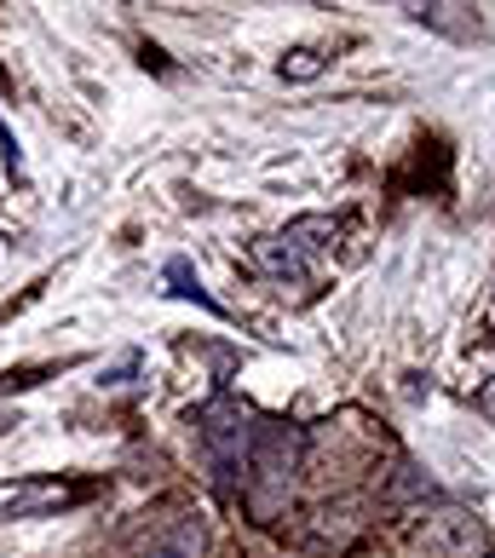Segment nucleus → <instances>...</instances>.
<instances>
[{"label":"nucleus","mask_w":495,"mask_h":558,"mask_svg":"<svg viewBox=\"0 0 495 558\" xmlns=\"http://www.w3.org/2000/svg\"><path fill=\"white\" fill-rule=\"evenodd\" d=\"M254 415L237 398H219L214 409H202V454L219 472L225 484H237L247 472V454H254Z\"/></svg>","instance_id":"nucleus-1"},{"label":"nucleus","mask_w":495,"mask_h":558,"mask_svg":"<svg viewBox=\"0 0 495 558\" xmlns=\"http://www.w3.org/2000/svg\"><path fill=\"white\" fill-rule=\"evenodd\" d=\"M294 472H300V426H265V432H254V454H247L242 478L254 484V501L265 512L288 495Z\"/></svg>","instance_id":"nucleus-2"},{"label":"nucleus","mask_w":495,"mask_h":558,"mask_svg":"<svg viewBox=\"0 0 495 558\" xmlns=\"http://www.w3.org/2000/svg\"><path fill=\"white\" fill-rule=\"evenodd\" d=\"M317 236H335V219H300V225H288L282 236H259L254 242V265L265 277H277V282H305L312 277V259L328 247Z\"/></svg>","instance_id":"nucleus-3"},{"label":"nucleus","mask_w":495,"mask_h":558,"mask_svg":"<svg viewBox=\"0 0 495 558\" xmlns=\"http://www.w3.org/2000/svg\"><path fill=\"white\" fill-rule=\"evenodd\" d=\"M490 535L472 512H432L421 530V553L426 558H484Z\"/></svg>","instance_id":"nucleus-4"},{"label":"nucleus","mask_w":495,"mask_h":558,"mask_svg":"<svg viewBox=\"0 0 495 558\" xmlns=\"http://www.w3.org/2000/svg\"><path fill=\"white\" fill-rule=\"evenodd\" d=\"M208 553V535H202V524L196 519H184V524H173L161 542H150V553L144 558H202Z\"/></svg>","instance_id":"nucleus-5"},{"label":"nucleus","mask_w":495,"mask_h":558,"mask_svg":"<svg viewBox=\"0 0 495 558\" xmlns=\"http://www.w3.org/2000/svg\"><path fill=\"white\" fill-rule=\"evenodd\" d=\"M312 75H323V58L312 47H300V52L282 58V81H312Z\"/></svg>","instance_id":"nucleus-6"},{"label":"nucleus","mask_w":495,"mask_h":558,"mask_svg":"<svg viewBox=\"0 0 495 558\" xmlns=\"http://www.w3.org/2000/svg\"><path fill=\"white\" fill-rule=\"evenodd\" d=\"M479 403H484V415H490V421H495V380H490V386H484V391H479Z\"/></svg>","instance_id":"nucleus-7"}]
</instances>
